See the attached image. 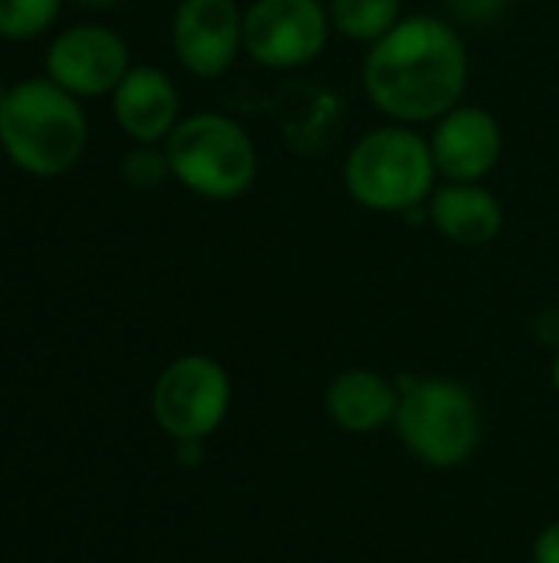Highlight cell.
Masks as SVG:
<instances>
[{
    "label": "cell",
    "mask_w": 559,
    "mask_h": 563,
    "mask_svg": "<svg viewBox=\"0 0 559 563\" xmlns=\"http://www.w3.org/2000/svg\"><path fill=\"white\" fill-rule=\"evenodd\" d=\"M333 36L323 0H254L244 10V53L277 73L303 69L323 56Z\"/></svg>",
    "instance_id": "cell-7"
},
{
    "label": "cell",
    "mask_w": 559,
    "mask_h": 563,
    "mask_svg": "<svg viewBox=\"0 0 559 563\" xmlns=\"http://www.w3.org/2000/svg\"><path fill=\"white\" fill-rule=\"evenodd\" d=\"M175 455L185 468H194L204 459V442H175Z\"/></svg>",
    "instance_id": "cell-20"
},
{
    "label": "cell",
    "mask_w": 559,
    "mask_h": 563,
    "mask_svg": "<svg viewBox=\"0 0 559 563\" xmlns=\"http://www.w3.org/2000/svg\"><path fill=\"white\" fill-rule=\"evenodd\" d=\"M471 56L461 30L438 13H409L366 49L362 89L402 125H432L465 102Z\"/></svg>",
    "instance_id": "cell-1"
},
{
    "label": "cell",
    "mask_w": 559,
    "mask_h": 563,
    "mask_svg": "<svg viewBox=\"0 0 559 563\" xmlns=\"http://www.w3.org/2000/svg\"><path fill=\"white\" fill-rule=\"evenodd\" d=\"M550 379H554V389H557V396H559V346L554 350V366H550Z\"/></svg>",
    "instance_id": "cell-21"
},
{
    "label": "cell",
    "mask_w": 559,
    "mask_h": 563,
    "mask_svg": "<svg viewBox=\"0 0 559 563\" xmlns=\"http://www.w3.org/2000/svg\"><path fill=\"white\" fill-rule=\"evenodd\" d=\"M168 175H171L168 155L165 148H155V145H138L122 162V178L132 188H158Z\"/></svg>",
    "instance_id": "cell-16"
},
{
    "label": "cell",
    "mask_w": 559,
    "mask_h": 563,
    "mask_svg": "<svg viewBox=\"0 0 559 563\" xmlns=\"http://www.w3.org/2000/svg\"><path fill=\"white\" fill-rule=\"evenodd\" d=\"M234 406L227 369L204 353L171 360L152 386V416L171 442H208Z\"/></svg>",
    "instance_id": "cell-6"
},
{
    "label": "cell",
    "mask_w": 559,
    "mask_h": 563,
    "mask_svg": "<svg viewBox=\"0 0 559 563\" xmlns=\"http://www.w3.org/2000/svg\"><path fill=\"white\" fill-rule=\"evenodd\" d=\"M112 109L122 132L138 145L165 142L181 122L178 86L158 66H132L112 92Z\"/></svg>",
    "instance_id": "cell-11"
},
{
    "label": "cell",
    "mask_w": 559,
    "mask_h": 563,
    "mask_svg": "<svg viewBox=\"0 0 559 563\" xmlns=\"http://www.w3.org/2000/svg\"><path fill=\"white\" fill-rule=\"evenodd\" d=\"M3 99H7V89H3V82H0V106H3Z\"/></svg>",
    "instance_id": "cell-23"
},
{
    "label": "cell",
    "mask_w": 559,
    "mask_h": 563,
    "mask_svg": "<svg viewBox=\"0 0 559 563\" xmlns=\"http://www.w3.org/2000/svg\"><path fill=\"white\" fill-rule=\"evenodd\" d=\"M428 224L458 247H488L504 231V205L484 181H441L428 198Z\"/></svg>",
    "instance_id": "cell-13"
},
{
    "label": "cell",
    "mask_w": 559,
    "mask_h": 563,
    "mask_svg": "<svg viewBox=\"0 0 559 563\" xmlns=\"http://www.w3.org/2000/svg\"><path fill=\"white\" fill-rule=\"evenodd\" d=\"M63 0H0V36L33 40L53 26Z\"/></svg>",
    "instance_id": "cell-15"
},
{
    "label": "cell",
    "mask_w": 559,
    "mask_h": 563,
    "mask_svg": "<svg viewBox=\"0 0 559 563\" xmlns=\"http://www.w3.org/2000/svg\"><path fill=\"white\" fill-rule=\"evenodd\" d=\"M171 43L191 76L217 79L244 53V10L237 0H181Z\"/></svg>",
    "instance_id": "cell-8"
},
{
    "label": "cell",
    "mask_w": 559,
    "mask_h": 563,
    "mask_svg": "<svg viewBox=\"0 0 559 563\" xmlns=\"http://www.w3.org/2000/svg\"><path fill=\"white\" fill-rule=\"evenodd\" d=\"M534 330H537V336H540V343H547V346H559V310H544L540 317H537V323H534Z\"/></svg>",
    "instance_id": "cell-19"
},
{
    "label": "cell",
    "mask_w": 559,
    "mask_h": 563,
    "mask_svg": "<svg viewBox=\"0 0 559 563\" xmlns=\"http://www.w3.org/2000/svg\"><path fill=\"white\" fill-rule=\"evenodd\" d=\"M89 125L76 96L53 79H26L7 89L0 106V145L30 175L56 178L86 152Z\"/></svg>",
    "instance_id": "cell-4"
},
{
    "label": "cell",
    "mask_w": 559,
    "mask_h": 563,
    "mask_svg": "<svg viewBox=\"0 0 559 563\" xmlns=\"http://www.w3.org/2000/svg\"><path fill=\"white\" fill-rule=\"evenodd\" d=\"M511 7H514V0H445L448 20L455 26H491Z\"/></svg>",
    "instance_id": "cell-17"
},
{
    "label": "cell",
    "mask_w": 559,
    "mask_h": 563,
    "mask_svg": "<svg viewBox=\"0 0 559 563\" xmlns=\"http://www.w3.org/2000/svg\"><path fill=\"white\" fill-rule=\"evenodd\" d=\"M132 69L125 40L96 23H79L63 30L49 53H46V73L56 86H63L72 96H105L115 92V86Z\"/></svg>",
    "instance_id": "cell-9"
},
{
    "label": "cell",
    "mask_w": 559,
    "mask_h": 563,
    "mask_svg": "<svg viewBox=\"0 0 559 563\" xmlns=\"http://www.w3.org/2000/svg\"><path fill=\"white\" fill-rule=\"evenodd\" d=\"M79 3H89V7H105V3H115V0H79Z\"/></svg>",
    "instance_id": "cell-22"
},
{
    "label": "cell",
    "mask_w": 559,
    "mask_h": 563,
    "mask_svg": "<svg viewBox=\"0 0 559 563\" xmlns=\"http://www.w3.org/2000/svg\"><path fill=\"white\" fill-rule=\"evenodd\" d=\"M395 435L405 452L435 472L465 468L484 442V416L478 396L455 376L399 379Z\"/></svg>",
    "instance_id": "cell-2"
},
{
    "label": "cell",
    "mask_w": 559,
    "mask_h": 563,
    "mask_svg": "<svg viewBox=\"0 0 559 563\" xmlns=\"http://www.w3.org/2000/svg\"><path fill=\"white\" fill-rule=\"evenodd\" d=\"M428 145L441 181H484L504 158V129L491 109L461 102L432 122Z\"/></svg>",
    "instance_id": "cell-10"
},
{
    "label": "cell",
    "mask_w": 559,
    "mask_h": 563,
    "mask_svg": "<svg viewBox=\"0 0 559 563\" xmlns=\"http://www.w3.org/2000/svg\"><path fill=\"white\" fill-rule=\"evenodd\" d=\"M530 563H559V518L537 534Z\"/></svg>",
    "instance_id": "cell-18"
},
{
    "label": "cell",
    "mask_w": 559,
    "mask_h": 563,
    "mask_svg": "<svg viewBox=\"0 0 559 563\" xmlns=\"http://www.w3.org/2000/svg\"><path fill=\"white\" fill-rule=\"evenodd\" d=\"M326 7L333 20V33L366 46L382 40L405 16L402 0H329Z\"/></svg>",
    "instance_id": "cell-14"
},
{
    "label": "cell",
    "mask_w": 559,
    "mask_h": 563,
    "mask_svg": "<svg viewBox=\"0 0 559 563\" xmlns=\"http://www.w3.org/2000/svg\"><path fill=\"white\" fill-rule=\"evenodd\" d=\"M399 379H389L379 369L353 366L329 379L323 406L329 422L346 435H372L395 422L399 412Z\"/></svg>",
    "instance_id": "cell-12"
},
{
    "label": "cell",
    "mask_w": 559,
    "mask_h": 563,
    "mask_svg": "<svg viewBox=\"0 0 559 563\" xmlns=\"http://www.w3.org/2000/svg\"><path fill=\"white\" fill-rule=\"evenodd\" d=\"M171 178L198 198L234 201L260 175V155L250 132L224 112H194L165 139Z\"/></svg>",
    "instance_id": "cell-5"
},
{
    "label": "cell",
    "mask_w": 559,
    "mask_h": 563,
    "mask_svg": "<svg viewBox=\"0 0 559 563\" xmlns=\"http://www.w3.org/2000/svg\"><path fill=\"white\" fill-rule=\"evenodd\" d=\"M343 185L359 208L376 214L402 218L405 211L428 205L438 188L428 135L402 122L362 132L343 162Z\"/></svg>",
    "instance_id": "cell-3"
}]
</instances>
